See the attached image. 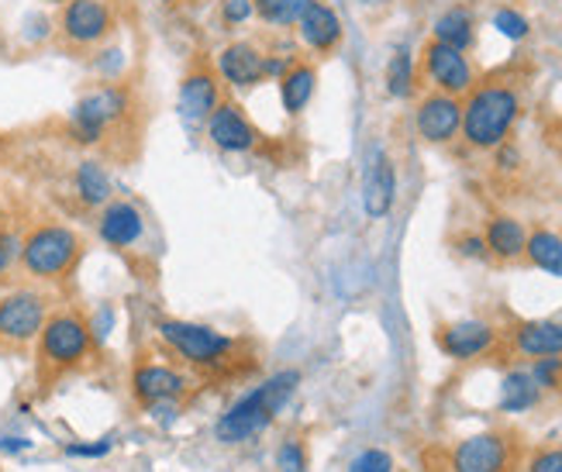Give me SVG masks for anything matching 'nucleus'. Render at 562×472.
I'll return each mask as SVG.
<instances>
[{
    "instance_id": "1",
    "label": "nucleus",
    "mask_w": 562,
    "mask_h": 472,
    "mask_svg": "<svg viewBox=\"0 0 562 472\" xmlns=\"http://www.w3.org/2000/svg\"><path fill=\"white\" fill-rule=\"evenodd\" d=\"M156 338L173 352V359H180L201 380H217V383L246 380L259 369V359L246 338L225 335L211 325H201V321L159 317Z\"/></svg>"
},
{
    "instance_id": "2",
    "label": "nucleus",
    "mask_w": 562,
    "mask_h": 472,
    "mask_svg": "<svg viewBox=\"0 0 562 472\" xmlns=\"http://www.w3.org/2000/svg\"><path fill=\"white\" fill-rule=\"evenodd\" d=\"M97 349V335L93 325L72 307L53 311L45 321V328L35 341V383L42 393L59 386L66 377L80 372L90 366Z\"/></svg>"
},
{
    "instance_id": "3",
    "label": "nucleus",
    "mask_w": 562,
    "mask_h": 472,
    "mask_svg": "<svg viewBox=\"0 0 562 472\" xmlns=\"http://www.w3.org/2000/svg\"><path fill=\"white\" fill-rule=\"evenodd\" d=\"M525 111V97L510 80H480L462 97V132L459 138L476 153H494L510 138Z\"/></svg>"
},
{
    "instance_id": "4",
    "label": "nucleus",
    "mask_w": 562,
    "mask_h": 472,
    "mask_svg": "<svg viewBox=\"0 0 562 472\" xmlns=\"http://www.w3.org/2000/svg\"><path fill=\"white\" fill-rule=\"evenodd\" d=\"M301 386V372L297 369H280L270 380H262L259 386H252L249 393H241L238 401L217 417L214 425V438L225 449H235V445H246L249 438L262 435L266 428L277 425L280 411L286 407V401Z\"/></svg>"
},
{
    "instance_id": "5",
    "label": "nucleus",
    "mask_w": 562,
    "mask_h": 472,
    "mask_svg": "<svg viewBox=\"0 0 562 472\" xmlns=\"http://www.w3.org/2000/svg\"><path fill=\"white\" fill-rule=\"evenodd\" d=\"M83 259V238L63 221H38L21 235V272L38 286L66 283Z\"/></svg>"
},
{
    "instance_id": "6",
    "label": "nucleus",
    "mask_w": 562,
    "mask_h": 472,
    "mask_svg": "<svg viewBox=\"0 0 562 472\" xmlns=\"http://www.w3.org/2000/svg\"><path fill=\"white\" fill-rule=\"evenodd\" d=\"M135 111V97L125 83L108 80L101 87L87 90L77 104L69 111V138L83 145V148H97V145H108L111 138H117L125 132V124L132 121Z\"/></svg>"
},
{
    "instance_id": "7",
    "label": "nucleus",
    "mask_w": 562,
    "mask_h": 472,
    "mask_svg": "<svg viewBox=\"0 0 562 472\" xmlns=\"http://www.w3.org/2000/svg\"><path fill=\"white\" fill-rule=\"evenodd\" d=\"M53 301L38 286H14L0 293V359H21L35 352Z\"/></svg>"
},
{
    "instance_id": "8",
    "label": "nucleus",
    "mask_w": 562,
    "mask_h": 472,
    "mask_svg": "<svg viewBox=\"0 0 562 472\" xmlns=\"http://www.w3.org/2000/svg\"><path fill=\"white\" fill-rule=\"evenodd\" d=\"M117 32V11L111 0H66L56 18V38L72 56H93Z\"/></svg>"
},
{
    "instance_id": "9",
    "label": "nucleus",
    "mask_w": 562,
    "mask_h": 472,
    "mask_svg": "<svg viewBox=\"0 0 562 472\" xmlns=\"http://www.w3.org/2000/svg\"><path fill=\"white\" fill-rule=\"evenodd\" d=\"M132 401L142 411H162V407H180L187 401V393L193 390V372L187 366L173 362H156V359H138L132 369Z\"/></svg>"
},
{
    "instance_id": "10",
    "label": "nucleus",
    "mask_w": 562,
    "mask_h": 472,
    "mask_svg": "<svg viewBox=\"0 0 562 472\" xmlns=\"http://www.w3.org/2000/svg\"><path fill=\"white\" fill-rule=\"evenodd\" d=\"M518 462L521 441L515 431H480L449 452V472H515Z\"/></svg>"
},
{
    "instance_id": "11",
    "label": "nucleus",
    "mask_w": 562,
    "mask_h": 472,
    "mask_svg": "<svg viewBox=\"0 0 562 472\" xmlns=\"http://www.w3.org/2000/svg\"><path fill=\"white\" fill-rule=\"evenodd\" d=\"M418 77L431 90L452 93V97H467L480 83V72H476L470 53H462V48H452V45H442V42H435V38H428L422 45Z\"/></svg>"
},
{
    "instance_id": "12",
    "label": "nucleus",
    "mask_w": 562,
    "mask_h": 472,
    "mask_svg": "<svg viewBox=\"0 0 562 472\" xmlns=\"http://www.w3.org/2000/svg\"><path fill=\"white\" fill-rule=\"evenodd\" d=\"M204 135L217 153H228V156H249L256 148H262V132L252 124L246 108L228 101V97L204 121Z\"/></svg>"
},
{
    "instance_id": "13",
    "label": "nucleus",
    "mask_w": 562,
    "mask_h": 472,
    "mask_svg": "<svg viewBox=\"0 0 562 472\" xmlns=\"http://www.w3.org/2000/svg\"><path fill=\"white\" fill-rule=\"evenodd\" d=\"M435 345L452 362H476V359H486L501 349V331L491 325V321L467 317V321H452V325L438 328Z\"/></svg>"
},
{
    "instance_id": "14",
    "label": "nucleus",
    "mask_w": 562,
    "mask_h": 472,
    "mask_svg": "<svg viewBox=\"0 0 562 472\" xmlns=\"http://www.w3.org/2000/svg\"><path fill=\"white\" fill-rule=\"evenodd\" d=\"M222 101H225V83H222V77H217L214 63L198 59L180 80V93H177L180 117L187 124H204Z\"/></svg>"
},
{
    "instance_id": "15",
    "label": "nucleus",
    "mask_w": 562,
    "mask_h": 472,
    "mask_svg": "<svg viewBox=\"0 0 562 472\" xmlns=\"http://www.w3.org/2000/svg\"><path fill=\"white\" fill-rule=\"evenodd\" d=\"M214 69L228 90L249 93L266 83V48L252 38H232L228 45L217 48Z\"/></svg>"
},
{
    "instance_id": "16",
    "label": "nucleus",
    "mask_w": 562,
    "mask_h": 472,
    "mask_svg": "<svg viewBox=\"0 0 562 472\" xmlns=\"http://www.w3.org/2000/svg\"><path fill=\"white\" fill-rule=\"evenodd\" d=\"M414 132L425 145H452L462 132V97L428 90L414 108Z\"/></svg>"
},
{
    "instance_id": "17",
    "label": "nucleus",
    "mask_w": 562,
    "mask_h": 472,
    "mask_svg": "<svg viewBox=\"0 0 562 472\" xmlns=\"http://www.w3.org/2000/svg\"><path fill=\"white\" fill-rule=\"evenodd\" d=\"M97 235L114 252H132L145 238V214L138 211V204L125 201V196H111L101 207V214H97Z\"/></svg>"
},
{
    "instance_id": "18",
    "label": "nucleus",
    "mask_w": 562,
    "mask_h": 472,
    "mask_svg": "<svg viewBox=\"0 0 562 472\" xmlns=\"http://www.w3.org/2000/svg\"><path fill=\"white\" fill-rule=\"evenodd\" d=\"M507 349L521 359H552L562 356V321H518L507 331Z\"/></svg>"
},
{
    "instance_id": "19",
    "label": "nucleus",
    "mask_w": 562,
    "mask_h": 472,
    "mask_svg": "<svg viewBox=\"0 0 562 472\" xmlns=\"http://www.w3.org/2000/svg\"><path fill=\"white\" fill-rule=\"evenodd\" d=\"M297 38L307 53L314 56H331L335 48L346 38V29H341V18L331 4L325 0H314V4L304 11V18L297 21Z\"/></svg>"
},
{
    "instance_id": "20",
    "label": "nucleus",
    "mask_w": 562,
    "mask_h": 472,
    "mask_svg": "<svg viewBox=\"0 0 562 472\" xmlns=\"http://www.w3.org/2000/svg\"><path fill=\"white\" fill-rule=\"evenodd\" d=\"M394 201H397V169H394V159L386 153H376L370 169H366V180H362V207L370 217H386L394 211Z\"/></svg>"
},
{
    "instance_id": "21",
    "label": "nucleus",
    "mask_w": 562,
    "mask_h": 472,
    "mask_svg": "<svg viewBox=\"0 0 562 472\" xmlns=\"http://www.w3.org/2000/svg\"><path fill=\"white\" fill-rule=\"evenodd\" d=\"M483 241H486L491 259L518 262V259H525L528 228H525V221L515 214H494V217H486V225H483Z\"/></svg>"
},
{
    "instance_id": "22",
    "label": "nucleus",
    "mask_w": 562,
    "mask_h": 472,
    "mask_svg": "<svg viewBox=\"0 0 562 472\" xmlns=\"http://www.w3.org/2000/svg\"><path fill=\"white\" fill-rule=\"evenodd\" d=\"M69 190H72V201H77L83 211H101L114 196L111 172L104 169L101 159H80L72 166Z\"/></svg>"
},
{
    "instance_id": "23",
    "label": "nucleus",
    "mask_w": 562,
    "mask_h": 472,
    "mask_svg": "<svg viewBox=\"0 0 562 472\" xmlns=\"http://www.w3.org/2000/svg\"><path fill=\"white\" fill-rule=\"evenodd\" d=\"M277 83H280V104H283V111L290 117H301L307 111V104L314 101V93H317V66L307 63V59H297Z\"/></svg>"
},
{
    "instance_id": "24",
    "label": "nucleus",
    "mask_w": 562,
    "mask_h": 472,
    "mask_svg": "<svg viewBox=\"0 0 562 472\" xmlns=\"http://www.w3.org/2000/svg\"><path fill=\"white\" fill-rule=\"evenodd\" d=\"M431 38L442 42V45H452V48H462V53H470V48L476 45V14L467 4L446 8L431 24Z\"/></svg>"
},
{
    "instance_id": "25",
    "label": "nucleus",
    "mask_w": 562,
    "mask_h": 472,
    "mask_svg": "<svg viewBox=\"0 0 562 472\" xmlns=\"http://www.w3.org/2000/svg\"><path fill=\"white\" fill-rule=\"evenodd\" d=\"M542 401V386L535 383L528 369H510L501 380V411L507 414H525L531 407H539Z\"/></svg>"
},
{
    "instance_id": "26",
    "label": "nucleus",
    "mask_w": 562,
    "mask_h": 472,
    "mask_svg": "<svg viewBox=\"0 0 562 472\" xmlns=\"http://www.w3.org/2000/svg\"><path fill=\"white\" fill-rule=\"evenodd\" d=\"M525 259L549 272V277L562 280V235L552 228H531L528 232V245H525Z\"/></svg>"
},
{
    "instance_id": "27",
    "label": "nucleus",
    "mask_w": 562,
    "mask_h": 472,
    "mask_svg": "<svg viewBox=\"0 0 562 472\" xmlns=\"http://www.w3.org/2000/svg\"><path fill=\"white\" fill-rule=\"evenodd\" d=\"M383 87H386V97H394V101H411L414 97V90H418V63H414L411 48H397V53L386 59Z\"/></svg>"
},
{
    "instance_id": "28",
    "label": "nucleus",
    "mask_w": 562,
    "mask_h": 472,
    "mask_svg": "<svg viewBox=\"0 0 562 472\" xmlns=\"http://www.w3.org/2000/svg\"><path fill=\"white\" fill-rule=\"evenodd\" d=\"M314 0H252L256 18L273 32H293Z\"/></svg>"
},
{
    "instance_id": "29",
    "label": "nucleus",
    "mask_w": 562,
    "mask_h": 472,
    "mask_svg": "<svg viewBox=\"0 0 562 472\" xmlns=\"http://www.w3.org/2000/svg\"><path fill=\"white\" fill-rule=\"evenodd\" d=\"M18 269H21V235L8 221H0V283H8Z\"/></svg>"
},
{
    "instance_id": "30",
    "label": "nucleus",
    "mask_w": 562,
    "mask_h": 472,
    "mask_svg": "<svg viewBox=\"0 0 562 472\" xmlns=\"http://www.w3.org/2000/svg\"><path fill=\"white\" fill-rule=\"evenodd\" d=\"M491 24L497 29V35H504L507 42H525L531 35V21L515 8H497Z\"/></svg>"
},
{
    "instance_id": "31",
    "label": "nucleus",
    "mask_w": 562,
    "mask_h": 472,
    "mask_svg": "<svg viewBox=\"0 0 562 472\" xmlns=\"http://www.w3.org/2000/svg\"><path fill=\"white\" fill-rule=\"evenodd\" d=\"M277 469L280 472H307L311 459H307V441L304 438H286L277 449Z\"/></svg>"
},
{
    "instance_id": "32",
    "label": "nucleus",
    "mask_w": 562,
    "mask_h": 472,
    "mask_svg": "<svg viewBox=\"0 0 562 472\" xmlns=\"http://www.w3.org/2000/svg\"><path fill=\"white\" fill-rule=\"evenodd\" d=\"M528 372L535 377V383L542 386V393H546V390H562V356H552V359H535Z\"/></svg>"
},
{
    "instance_id": "33",
    "label": "nucleus",
    "mask_w": 562,
    "mask_h": 472,
    "mask_svg": "<svg viewBox=\"0 0 562 472\" xmlns=\"http://www.w3.org/2000/svg\"><path fill=\"white\" fill-rule=\"evenodd\" d=\"M217 4H222V24L228 32H238L241 24H249L256 18L252 0H217Z\"/></svg>"
},
{
    "instance_id": "34",
    "label": "nucleus",
    "mask_w": 562,
    "mask_h": 472,
    "mask_svg": "<svg viewBox=\"0 0 562 472\" xmlns=\"http://www.w3.org/2000/svg\"><path fill=\"white\" fill-rule=\"evenodd\" d=\"M349 472H394V459L383 449H366L349 462Z\"/></svg>"
},
{
    "instance_id": "35",
    "label": "nucleus",
    "mask_w": 562,
    "mask_h": 472,
    "mask_svg": "<svg viewBox=\"0 0 562 472\" xmlns=\"http://www.w3.org/2000/svg\"><path fill=\"white\" fill-rule=\"evenodd\" d=\"M525 469L528 472H562V445H552V449H539V452L528 459Z\"/></svg>"
},
{
    "instance_id": "36",
    "label": "nucleus",
    "mask_w": 562,
    "mask_h": 472,
    "mask_svg": "<svg viewBox=\"0 0 562 472\" xmlns=\"http://www.w3.org/2000/svg\"><path fill=\"white\" fill-rule=\"evenodd\" d=\"M521 148L515 145V142H504V145H497L494 148V166H497V172H518L521 169Z\"/></svg>"
},
{
    "instance_id": "37",
    "label": "nucleus",
    "mask_w": 562,
    "mask_h": 472,
    "mask_svg": "<svg viewBox=\"0 0 562 472\" xmlns=\"http://www.w3.org/2000/svg\"><path fill=\"white\" fill-rule=\"evenodd\" d=\"M456 252H459L462 259H473V262H486V259H491L483 235H459V238H456Z\"/></svg>"
},
{
    "instance_id": "38",
    "label": "nucleus",
    "mask_w": 562,
    "mask_h": 472,
    "mask_svg": "<svg viewBox=\"0 0 562 472\" xmlns=\"http://www.w3.org/2000/svg\"><path fill=\"white\" fill-rule=\"evenodd\" d=\"M108 449H111V445L104 441V445H69L66 452H69V456H104Z\"/></svg>"
},
{
    "instance_id": "39",
    "label": "nucleus",
    "mask_w": 562,
    "mask_h": 472,
    "mask_svg": "<svg viewBox=\"0 0 562 472\" xmlns=\"http://www.w3.org/2000/svg\"><path fill=\"white\" fill-rule=\"evenodd\" d=\"M552 145H555V153H559V159H562V121L552 128Z\"/></svg>"
},
{
    "instance_id": "40",
    "label": "nucleus",
    "mask_w": 562,
    "mask_h": 472,
    "mask_svg": "<svg viewBox=\"0 0 562 472\" xmlns=\"http://www.w3.org/2000/svg\"><path fill=\"white\" fill-rule=\"evenodd\" d=\"M156 4H159V8H166V11H177V8L183 4V0H156Z\"/></svg>"
},
{
    "instance_id": "41",
    "label": "nucleus",
    "mask_w": 562,
    "mask_h": 472,
    "mask_svg": "<svg viewBox=\"0 0 562 472\" xmlns=\"http://www.w3.org/2000/svg\"><path fill=\"white\" fill-rule=\"evenodd\" d=\"M183 4H187V8H193V11H201V8H207V4H211V0H183Z\"/></svg>"
},
{
    "instance_id": "42",
    "label": "nucleus",
    "mask_w": 562,
    "mask_h": 472,
    "mask_svg": "<svg viewBox=\"0 0 562 472\" xmlns=\"http://www.w3.org/2000/svg\"><path fill=\"white\" fill-rule=\"evenodd\" d=\"M42 4H48V8H63L66 0H42Z\"/></svg>"
},
{
    "instance_id": "43",
    "label": "nucleus",
    "mask_w": 562,
    "mask_h": 472,
    "mask_svg": "<svg viewBox=\"0 0 562 472\" xmlns=\"http://www.w3.org/2000/svg\"><path fill=\"white\" fill-rule=\"evenodd\" d=\"M366 4H383V0H366Z\"/></svg>"
}]
</instances>
